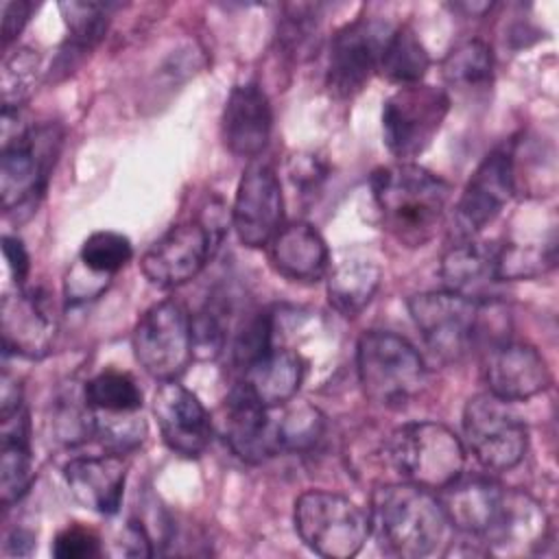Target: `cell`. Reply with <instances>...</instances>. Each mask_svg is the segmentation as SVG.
Listing matches in <instances>:
<instances>
[{
	"label": "cell",
	"mask_w": 559,
	"mask_h": 559,
	"mask_svg": "<svg viewBox=\"0 0 559 559\" xmlns=\"http://www.w3.org/2000/svg\"><path fill=\"white\" fill-rule=\"evenodd\" d=\"M384 229L404 247H424L443 218L450 183L413 162L380 166L369 179Z\"/></svg>",
	"instance_id": "obj_1"
},
{
	"label": "cell",
	"mask_w": 559,
	"mask_h": 559,
	"mask_svg": "<svg viewBox=\"0 0 559 559\" xmlns=\"http://www.w3.org/2000/svg\"><path fill=\"white\" fill-rule=\"evenodd\" d=\"M369 526L386 555L419 559L445 542L450 520L435 491L404 480L373 489Z\"/></svg>",
	"instance_id": "obj_2"
},
{
	"label": "cell",
	"mask_w": 559,
	"mask_h": 559,
	"mask_svg": "<svg viewBox=\"0 0 559 559\" xmlns=\"http://www.w3.org/2000/svg\"><path fill=\"white\" fill-rule=\"evenodd\" d=\"M356 371L365 397L384 408L406 406L428 380L419 352L389 330H369L358 338Z\"/></svg>",
	"instance_id": "obj_3"
},
{
	"label": "cell",
	"mask_w": 559,
	"mask_h": 559,
	"mask_svg": "<svg viewBox=\"0 0 559 559\" xmlns=\"http://www.w3.org/2000/svg\"><path fill=\"white\" fill-rule=\"evenodd\" d=\"M63 129L57 122L24 127L2 138L0 197L7 214L26 218L39 205L59 157Z\"/></svg>",
	"instance_id": "obj_4"
},
{
	"label": "cell",
	"mask_w": 559,
	"mask_h": 559,
	"mask_svg": "<svg viewBox=\"0 0 559 559\" xmlns=\"http://www.w3.org/2000/svg\"><path fill=\"white\" fill-rule=\"evenodd\" d=\"M384 454L389 465L406 480L441 491L465 469V443L439 421H411L395 428Z\"/></svg>",
	"instance_id": "obj_5"
},
{
	"label": "cell",
	"mask_w": 559,
	"mask_h": 559,
	"mask_svg": "<svg viewBox=\"0 0 559 559\" xmlns=\"http://www.w3.org/2000/svg\"><path fill=\"white\" fill-rule=\"evenodd\" d=\"M293 522L299 539L319 557L349 559L371 535L369 513L334 491H304L295 500Z\"/></svg>",
	"instance_id": "obj_6"
},
{
	"label": "cell",
	"mask_w": 559,
	"mask_h": 559,
	"mask_svg": "<svg viewBox=\"0 0 559 559\" xmlns=\"http://www.w3.org/2000/svg\"><path fill=\"white\" fill-rule=\"evenodd\" d=\"M406 306L426 347L441 362H459L485 334L483 314L489 304L450 290H430L408 297Z\"/></svg>",
	"instance_id": "obj_7"
},
{
	"label": "cell",
	"mask_w": 559,
	"mask_h": 559,
	"mask_svg": "<svg viewBox=\"0 0 559 559\" xmlns=\"http://www.w3.org/2000/svg\"><path fill=\"white\" fill-rule=\"evenodd\" d=\"M465 445L474 459L491 474H502L520 465L528 448V430L511 402L478 393L463 408Z\"/></svg>",
	"instance_id": "obj_8"
},
{
	"label": "cell",
	"mask_w": 559,
	"mask_h": 559,
	"mask_svg": "<svg viewBox=\"0 0 559 559\" xmlns=\"http://www.w3.org/2000/svg\"><path fill=\"white\" fill-rule=\"evenodd\" d=\"M223 225L218 210L173 225L144 251L140 260L144 277L157 288H177L194 280L218 247Z\"/></svg>",
	"instance_id": "obj_9"
},
{
	"label": "cell",
	"mask_w": 559,
	"mask_h": 559,
	"mask_svg": "<svg viewBox=\"0 0 559 559\" xmlns=\"http://www.w3.org/2000/svg\"><path fill=\"white\" fill-rule=\"evenodd\" d=\"M450 111L445 90L413 83L400 85L382 105V138L397 162L421 155L439 133Z\"/></svg>",
	"instance_id": "obj_10"
},
{
	"label": "cell",
	"mask_w": 559,
	"mask_h": 559,
	"mask_svg": "<svg viewBox=\"0 0 559 559\" xmlns=\"http://www.w3.org/2000/svg\"><path fill=\"white\" fill-rule=\"evenodd\" d=\"M131 345L138 365L151 378L177 380L194 358L190 312L175 299L151 306L135 323Z\"/></svg>",
	"instance_id": "obj_11"
},
{
	"label": "cell",
	"mask_w": 559,
	"mask_h": 559,
	"mask_svg": "<svg viewBox=\"0 0 559 559\" xmlns=\"http://www.w3.org/2000/svg\"><path fill=\"white\" fill-rule=\"evenodd\" d=\"M548 535L544 507L526 491L498 487L476 544L485 555L522 557L535 552Z\"/></svg>",
	"instance_id": "obj_12"
},
{
	"label": "cell",
	"mask_w": 559,
	"mask_h": 559,
	"mask_svg": "<svg viewBox=\"0 0 559 559\" xmlns=\"http://www.w3.org/2000/svg\"><path fill=\"white\" fill-rule=\"evenodd\" d=\"M391 31L393 26L382 20L358 17L332 35L325 68V85L332 96L354 98L369 83L378 72L380 52Z\"/></svg>",
	"instance_id": "obj_13"
},
{
	"label": "cell",
	"mask_w": 559,
	"mask_h": 559,
	"mask_svg": "<svg viewBox=\"0 0 559 559\" xmlns=\"http://www.w3.org/2000/svg\"><path fill=\"white\" fill-rule=\"evenodd\" d=\"M515 192V159L509 146L489 151L467 179L456 207L454 227L461 240H469L491 225Z\"/></svg>",
	"instance_id": "obj_14"
},
{
	"label": "cell",
	"mask_w": 559,
	"mask_h": 559,
	"mask_svg": "<svg viewBox=\"0 0 559 559\" xmlns=\"http://www.w3.org/2000/svg\"><path fill=\"white\" fill-rule=\"evenodd\" d=\"M231 225L245 247H266L284 225V194L273 166L253 159L236 188Z\"/></svg>",
	"instance_id": "obj_15"
},
{
	"label": "cell",
	"mask_w": 559,
	"mask_h": 559,
	"mask_svg": "<svg viewBox=\"0 0 559 559\" xmlns=\"http://www.w3.org/2000/svg\"><path fill=\"white\" fill-rule=\"evenodd\" d=\"M153 415L166 448L183 459H199L212 439V419L201 400L177 380L159 382Z\"/></svg>",
	"instance_id": "obj_16"
},
{
	"label": "cell",
	"mask_w": 559,
	"mask_h": 559,
	"mask_svg": "<svg viewBox=\"0 0 559 559\" xmlns=\"http://www.w3.org/2000/svg\"><path fill=\"white\" fill-rule=\"evenodd\" d=\"M4 354L39 360L50 354L57 319L50 297L41 288H22L4 295L0 306Z\"/></svg>",
	"instance_id": "obj_17"
},
{
	"label": "cell",
	"mask_w": 559,
	"mask_h": 559,
	"mask_svg": "<svg viewBox=\"0 0 559 559\" xmlns=\"http://www.w3.org/2000/svg\"><path fill=\"white\" fill-rule=\"evenodd\" d=\"M483 373L489 393L504 402H524L550 384L544 356L522 341H493L485 349Z\"/></svg>",
	"instance_id": "obj_18"
},
{
	"label": "cell",
	"mask_w": 559,
	"mask_h": 559,
	"mask_svg": "<svg viewBox=\"0 0 559 559\" xmlns=\"http://www.w3.org/2000/svg\"><path fill=\"white\" fill-rule=\"evenodd\" d=\"M221 432L229 450L245 463H262L280 450L269 408L240 380L221 406Z\"/></svg>",
	"instance_id": "obj_19"
},
{
	"label": "cell",
	"mask_w": 559,
	"mask_h": 559,
	"mask_svg": "<svg viewBox=\"0 0 559 559\" xmlns=\"http://www.w3.org/2000/svg\"><path fill=\"white\" fill-rule=\"evenodd\" d=\"M273 129V109L266 92L258 83L231 87L223 116L221 135L225 148L242 159H255L269 144Z\"/></svg>",
	"instance_id": "obj_20"
},
{
	"label": "cell",
	"mask_w": 559,
	"mask_h": 559,
	"mask_svg": "<svg viewBox=\"0 0 559 559\" xmlns=\"http://www.w3.org/2000/svg\"><path fill=\"white\" fill-rule=\"evenodd\" d=\"M63 478L70 493L87 509L100 515L118 513L122 504L127 463L122 454L76 456L66 463Z\"/></svg>",
	"instance_id": "obj_21"
},
{
	"label": "cell",
	"mask_w": 559,
	"mask_h": 559,
	"mask_svg": "<svg viewBox=\"0 0 559 559\" xmlns=\"http://www.w3.org/2000/svg\"><path fill=\"white\" fill-rule=\"evenodd\" d=\"M443 290L472 299L476 304H498L500 280L496 275L493 247L461 240L452 245L439 266Z\"/></svg>",
	"instance_id": "obj_22"
},
{
	"label": "cell",
	"mask_w": 559,
	"mask_h": 559,
	"mask_svg": "<svg viewBox=\"0 0 559 559\" xmlns=\"http://www.w3.org/2000/svg\"><path fill=\"white\" fill-rule=\"evenodd\" d=\"M266 247L271 266L290 282H319L330 271L328 245L306 221L282 225Z\"/></svg>",
	"instance_id": "obj_23"
},
{
	"label": "cell",
	"mask_w": 559,
	"mask_h": 559,
	"mask_svg": "<svg viewBox=\"0 0 559 559\" xmlns=\"http://www.w3.org/2000/svg\"><path fill=\"white\" fill-rule=\"evenodd\" d=\"M306 378V360L297 349L271 347L242 371V382L271 411L290 402Z\"/></svg>",
	"instance_id": "obj_24"
},
{
	"label": "cell",
	"mask_w": 559,
	"mask_h": 559,
	"mask_svg": "<svg viewBox=\"0 0 559 559\" xmlns=\"http://www.w3.org/2000/svg\"><path fill=\"white\" fill-rule=\"evenodd\" d=\"M114 4L107 2H59V11L68 26V37L52 63V74H70L105 37Z\"/></svg>",
	"instance_id": "obj_25"
},
{
	"label": "cell",
	"mask_w": 559,
	"mask_h": 559,
	"mask_svg": "<svg viewBox=\"0 0 559 559\" xmlns=\"http://www.w3.org/2000/svg\"><path fill=\"white\" fill-rule=\"evenodd\" d=\"M2 445H0V502L9 509L22 500L35 478L33 456L28 445V419L20 411L2 421Z\"/></svg>",
	"instance_id": "obj_26"
},
{
	"label": "cell",
	"mask_w": 559,
	"mask_h": 559,
	"mask_svg": "<svg viewBox=\"0 0 559 559\" xmlns=\"http://www.w3.org/2000/svg\"><path fill=\"white\" fill-rule=\"evenodd\" d=\"M328 301L343 317H358L373 299L382 271L373 260L347 258L328 271Z\"/></svg>",
	"instance_id": "obj_27"
},
{
	"label": "cell",
	"mask_w": 559,
	"mask_h": 559,
	"mask_svg": "<svg viewBox=\"0 0 559 559\" xmlns=\"http://www.w3.org/2000/svg\"><path fill=\"white\" fill-rule=\"evenodd\" d=\"M430 68V57L417 33L402 24L393 26L378 61V74L397 85L421 83Z\"/></svg>",
	"instance_id": "obj_28"
},
{
	"label": "cell",
	"mask_w": 559,
	"mask_h": 559,
	"mask_svg": "<svg viewBox=\"0 0 559 559\" xmlns=\"http://www.w3.org/2000/svg\"><path fill=\"white\" fill-rule=\"evenodd\" d=\"M441 74L448 85L456 90H480L491 83L493 52L483 39H465L454 46L443 63Z\"/></svg>",
	"instance_id": "obj_29"
},
{
	"label": "cell",
	"mask_w": 559,
	"mask_h": 559,
	"mask_svg": "<svg viewBox=\"0 0 559 559\" xmlns=\"http://www.w3.org/2000/svg\"><path fill=\"white\" fill-rule=\"evenodd\" d=\"M41 79V57L28 46H20L4 55L0 68V98L2 111H20L33 96Z\"/></svg>",
	"instance_id": "obj_30"
},
{
	"label": "cell",
	"mask_w": 559,
	"mask_h": 559,
	"mask_svg": "<svg viewBox=\"0 0 559 559\" xmlns=\"http://www.w3.org/2000/svg\"><path fill=\"white\" fill-rule=\"evenodd\" d=\"M83 395L92 411L131 413L142 408V391L127 371L107 369L96 373L85 382Z\"/></svg>",
	"instance_id": "obj_31"
},
{
	"label": "cell",
	"mask_w": 559,
	"mask_h": 559,
	"mask_svg": "<svg viewBox=\"0 0 559 559\" xmlns=\"http://www.w3.org/2000/svg\"><path fill=\"white\" fill-rule=\"evenodd\" d=\"M92 435L100 441L107 452L127 454L140 448L146 439V421L140 411L131 413H105L92 411Z\"/></svg>",
	"instance_id": "obj_32"
},
{
	"label": "cell",
	"mask_w": 559,
	"mask_h": 559,
	"mask_svg": "<svg viewBox=\"0 0 559 559\" xmlns=\"http://www.w3.org/2000/svg\"><path fill=\"white\" fill-rule=\"evenodd\" d=\"M133 258L131 240L118 231L100 229L85 238L79 251V262L96 275L114 277Z\"/></svg>",
	"instance_id": "obj_33"
},
{
	"label": "cell",
	"mask_w": 559,
	"mask_h": 559,
	"mask_svg": "<svg viewBox=\"0 0 559 559\" xmlns=\"http://www.w3.org/2000/svg\"><path fill=\"white\" fill-rule=\"evenodd\" d=\"M319 33V7L317 4H290L277 28V46L286 57L301 59L308 52Z\"/></svg>",
	"instance_id": "obj_34"
},
{
	"label": "cell",
	"mask_w": 559,
	"mask_h": 559,
	"mask_svg": "<svg viewBox=\"0 0 559 559\" xmlns=\"http://www.w3.org/2000/svg\"><path fill=\"white\" fill-rule=\"evenodd\" d=\"M323 415L310 404H295L286 411L284 419L275 424L280 450L306 452L323 435Z\"/></svg>",
	"instance_id": "obj_35"
},
{
	"label": "cell",
	"mask_w": 559,
	"mask_h": 559,
	"mask_svg": "<svg viewBox=\"0 0 559 559\" xmlns=\"http://www.w3.org/2000/svg\"><path fill=\"white\" fill-rule=\"evenodd\" d=\"M271 347H273V319L266 312L255 314L242 325V330L234 338V345H231L234 365L240 371H245Z\"/></svg>",
	"instance_id": "obj_36"
},
{
	"label": "cell",
	"mask_w": 559,
	"mask_h": 559,
	"mask_svg": "<svg viewBox=\"0 0 559 559\" xmlns=\"http://www.w3.org/2000/svg\"><path fill=\"white\" fill-rule=\"evenodd\" d=\"M192 321V354L201 360H214L225 347V323L221 308L207 304L201 308Z\"/></svg>",
	"instance_id": "obj_37"
},
{
	"label": "cell",
	"mask_w": 559,
	"mask_h": 559,
	"mask_svg": "<svg viewBox=\"0 0 559 559\" xmlns=\"http://www.w3.org/2000/svg\"><path fill=\"white\" fill-rule=\"evenodd\" d=\"M52 555L57 559H90L100 555V539L94 531L83 526H66L52 542Z\"/></svg>",
	"instance_id": "obj_38"
},
{
	"label": "cell",
	"mask_w": 559,
	"mask_h": 559,
	"mask_svg": "<svg viewBox=\"0 0 559 559\" xmlns=\"http://www.w3.org/2000/svg\"><path fill=\"white\" fill-rule=\"evenodd\" d=\"M109 282H111L109 277L92 273L90 269H85L76 260V264L66 275V286H63L66 288V301L74 306V304H83V301L96 299L109 286Z\"/></svg>",
	"instance_id": "obj_39"
},
{
	"label": "cell",
	"mask_w": 559,
	"mask_h": 559,
	"mask_svg": "<svg viewBox=\"0 0 559 559\" xmlns=\"http://www.w3.org/2000/svg\"><path fill=\"white\" fill-rule=\"evenodd\" d=\"M33 13V2L28 0H9L2 4V46L7 48L26 26Z\"/></svg>",
	"instance_id": "obj_40"
},
{
	"label": "cell",
	"mask_w": 559,
	"mask_h": 559,
	"mask_svg": "<svg viewBox=\"0 0 559 559\" xmlns=\"http://www.w3.org/2000/svg\"><path fill=\"white\" fill-rule=\"evenodd\" d=\"M2 253H4V260H7L9 273L13 275V282L17 286H22L26 275H28V269H31V260H28V253L24 249V242L15 236H4L2 238Z\"/></svg>",
	"instance_id": "obj_41"
},
{
	"label": "cell",
	"mask_w": 559,
	"mask_h": 559,
	"mask_svg": "<svg viewBox=\"0 0 559 559\" xmlns=\"http://www.w3.org/2000/svg\"><path fill=\"white\" fill-rule=\"evenodd\" d=\"M22 411V391L17 380H13L7 371L2 373V389H0V417L2 421L13 417Z\"/></svg>",
	"instance_id": "obj_42"
},
{
	"label": "cell",
	"mask_w": 559,
	"mask_h": 559,
	"mask_svg": "<svg viewBox=\"0 0 559 559\" xmlns=\"http://www.w3.org/2000/svg\"><path fill=\"white\" fill-rule=\"evenodd\" d=\"M33 546H35V537H33V533H28V531H24V528H15V531L7 537V552H9V555H17V557L31 555Z\"/></svg>",
	"instance_id": "obj_43"
}]
</instances>
